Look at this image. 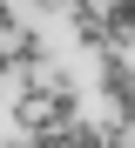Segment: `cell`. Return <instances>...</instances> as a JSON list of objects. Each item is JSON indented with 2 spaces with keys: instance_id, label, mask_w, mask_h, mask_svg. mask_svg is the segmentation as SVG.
I'll return each mask as SVG.
<instances>
[{
  "instance_id": "1",
  "label": "cell",
  "mask_w": 135,
  "mask_h": 148,
  "mask_svg": "<svg viewBox=\"0 0 135 148\" xmlns=\"http://www.w3.org/2000/svg\"><path fill=\"white\" fill-rule=\"evenodd\" d=\"M68 27H74V40L88 47V54L122 47V40H115V27H108V14H101V0H74V7H68Z\"/></svg>"
},
{
  "instance_id": "2",
  "label": "cell",
  "mask_w": 135,
  "mask_h": 148,
  "mask_svg": "<svg viewBox=\"0 0 135 148\" xmlns=\"http://www.w3.org/2000/svg\"><path fill=\"white\" fill-rule=\"evenodd\" d=\"M7 54H14V74H27V81H41V74L54 67V54H47V34H41V27H20V34L7 40Z\"/></svg>"
},
{
  "instance_id": "3",
  "label": "cell",
  "mask_w": 135,
  "mask_h": 148,
  "mask_svg": "<svg viewBox=\"0 0 135 148\" xmlns=\"http://www.w3.org/2000/svg\"><path fill=\"white\" fill-rule=\"evenodd\" d=\"M128 88H135L128 54H115V47H108V54H95V94H101V101H122Z\"/></svg>"
},
{
  "instance_id": "4",
  "label": "cell",
  "mask_w": 135,
  "mask_h": 148,
  "mask_svg": "<svg viewBox=\"0 0 135 148\" xmlns=\"http://www.w3.org/2000/svg\"><path fill=\"white\" fill-rule=\"evenodd\" d=\"M108 27H115V40H135V0H101Z\"/></svg>"
},
{
  "instance_id": "5",
  "label": "cell",
  "mask_w": 135,
  "mask_h": 148,
  "mask_svg": "<svg viewBox=\"0 0 135 148\" xmlns=\"http://www.w3.org/2000/svg\"><path fill=\"white\" fill-rule=\"evenodd\" d=\"M20 27H27V20H20V14H14V0H0V40H14V34H20Z\"/></svg>"
},
{
  "instance_id": "6",
  "label": "cell",
  "mask_w": 135,
  "mask_h": 148,
  "mask_svg": "<svg viewBox=\"0 0 135 148\" xmlns=\"http://www.w3.org/2000/svg\"><path fill=\"white\" fill-rule=\"evenodd\" d=\"M7 74H14V54H7V40H0V81H7Z\"/></svg>"
},
{
  "instance_id": "7",
  "label": "cell",
  "mask_w": 135,
  "mask_h": 148,
  "mask_svg": "<svg viewBox=\"0 0 135 148\" xmlns=\"http://www.w3.org/2000/svg\"><path fill=\"white\" fill-rule=\"evenodd\" d=\"M34 7H41V14H47V7H74V0H34Z\"/></svg>"
}]
</instances>
